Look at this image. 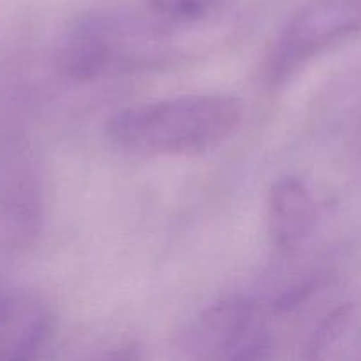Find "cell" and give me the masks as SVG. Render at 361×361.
Masks as SVG:
<instances>
[{
	"label": "cell",
	"instance_id": "cell-1",
	"mask_svg": "<svg viewBox=\"0 0 361 361\" xmlns=\"http://www.w3.org/2000/svg\"><path fill=\"white\" fill-rule=\"evenodd\" d=\"M245 118L231 94H187L122 109L108 118L106 140L118 150L147 157H183L219 148Z\"/></svg>",
	"mask_w": 361,
	"mask_h": 361
},
{
	"label": "cell",
	"instance_id": "cell-2",
	"mask_svg": "<svg viewBox=\"0 0 361 361\" xmlns=\"http://www.w3.org/2000/svg\"><path fill=\"white\" fill-rule=\"evenodd\" d=\"M169 35L157 21L116 11H90L66 27L56 62L73 81H95L118 73L157 69L173 59Z\"/></svg>",
	"mask_w": 361,
	"mask_h": 361
},
{
	"label": "cell",
	"instance_id": "cell-3",
	"mask_svg": "<svg viewBox=\"0 0 361 361\" xmlns=\"http://www.w3.org/2000/svg\"><path fill=\"white\" fill-rule=\"evenodd\" d=\"M274 305L249 296H229L201 310L180 335L190 360H267L274 356Z\"/></svg>",
	"mask_w": 361,
	"mask_h": 361
},
{
	"label": "cell",
	"instance_id": "cell-4",
	"mask_svg": "<svg viewBox=\"0 0 361 361\" xmlns=\"http://www.w3.org/2000/svg\"><path fill=\"white\" fill-rule=\"evenodd\" d=\"M361 37V0H312L282 25L267 60L268 83L282 87L323 53Z\"/></svg>",
	"mask_w": 361,
	"mask_h": 361
},
{
	"label": "cell",
	"instance_id": "cell-5",
	"mask_svg": "<svg viewBox=\"0 0 361 361\" xmlns=\"http://www.w3.org/2000/svg\"><path fill=\"white\" fill-rule=\"evenodd\" d=\"M51 307L39 295L0 286V360L35 358L53 334Z\"/></svg>",
	"mask_w": 361,
	"mask_h": 361
},
{
	"label": "cell",
	"instance_id": "cell-6",
	"mask_svg": "<svg viewBox=\"0 0 361 361\" xmlns=\"http://www.w3.org/2000/svg\"><path fill=\"white\" fill-rule=\"evenodd\" d=\"M319 222V208L302 178L286 175L275 180L268 190L267 229L270 243L281 256L298 252Z\"/></svg>",
	"mask_w": 361,
	"mask_h": 361
},
{
	"label": "cell",
	"instance_id": "cell-7",
	"mask_svg": "<svg viewBox=\"0 0 361 361\" xmlns=\"http://www.w3.org/2000/svg\"><path fill=\"white\" fill-rule=\"evenodd\" d=\"M152 13L169 23H203L221 16L233 0H145Z\"/></svg>",
	"mask_w": 361,
	"mask_h": 361
}]
</instances>
